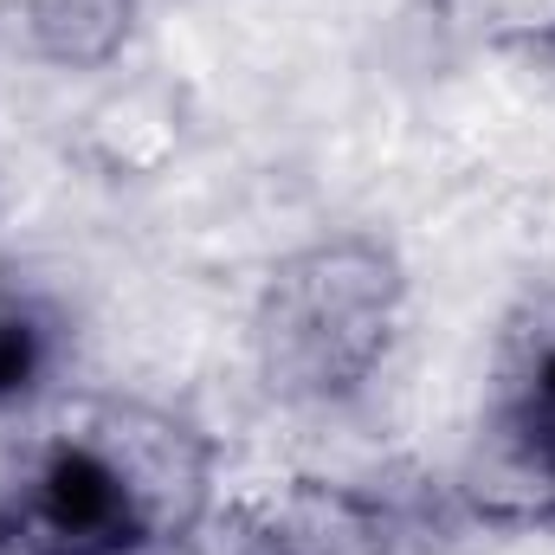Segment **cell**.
Returning <instances> with one entry per match:
<instances>
[{
    "mask_svg": "<svg viewBox=\"0 0 555 555\" xmlns=\"http://www.w3.org/2000/svg\"><path fill=\"white\" fill-rule=\"evenodd\" d=\"M459 498L491 530H555V297L504 330Z\"/></svg>",
    "mask_w": 555,
    "mask_h": 555,
    "instance_id": "obj_3",
    "label": "cell"
},
{
    "mask_svg": "<svg viewBox=\"0 0 555 555\" xmlns=\"http://www.w3.org/2000/svg\"><path fill=\"white\" fill-rule=\"evenodd\" d=\"M214 446L155 408H91L0 485V555H155L207 524Z\"/></svg>",
    "mask_w": 555,
    "mask_h": 555,
    "instance_id": "obj_1",
    "label": "cell"
},
{
    "mask_svg": "<svg viewBox=\"0 0 555 555\" xmlns=\"http://www.w3.org/2000/svg\"><path fill=\"white\" fill-rule=\"evenodd\" d=\"M137 7L142 0H20V20H26V46L46 65L98 72L130 46Z\"/></svg>",
    "mask_w": 555,
    "mask_h": 555,
    "instance_id": "obj_6",
    "label": "cell"
},
{
    "mask_svg": "<svg viewBox=\"0 0 555 555\" xmlns=\"http://www.w3.org/2000/svg\"><path fill=\"white\" fill-rule=\"evenodd\" d=\"M65 343H72L65 310L33 284L0 278V414H20L52 388Z\"/></svg>",
    "mask_w": 555,
    "mask_h": 555,
    "instance_id": "obj_5",
    "label": "cell"
},
{
    "mask_svg": "<svg viewBox=\"0 0 555 555\" xmlns=\"http://www.w3.org/2000/svg\"><path fill=\"white\" fill-rule=\"evenodd\" d=\"M233 555H395L401 511L343 478H284L227 511Z\"/></svg>",
    "mask_w": 555,
    "mask_h": 555,
    "instance_id": "obj_4",
    "label": "cell"
},
{
    "mask_svg": "<svg viewBox=\"0 0 555 555\" xmlns=\"http://www.w3.org/2000/svg\"><path fill=\"white\" fill-rule=\"evenodd\" d=\"M408 317V266L369 233L278 259L253 304V362L284 408H349L382 375Z\"/></svg>",
    "mask_w": 555,
    "mask_h": 555,
    "instance_id": "obj_2",
    "label": "cell"
},
{
    "mask_svg": "<svg viewBox=\"0 0 555 555\" xmlns=\"http://www.w3.org/2000/svg\"><path fill=\"white\" fill-rule=\"evenodd\" d=\"M426 20L465 52L555 65V0H426Z\"/></svg>",
    "mask_w": 555,
    "mask_h": 555,
    "instance_id": "obj_7",
    "label": "cell"
}]
</instances>
